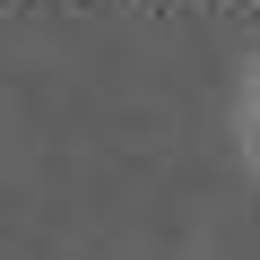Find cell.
Wrapping results in <instances>:
<instances>
[{
  "label": "cell",
  "instance_id": "cell-1",
  "mask_svg": "<svg viewBox=\"0 0 260 260\" xmlns=\"http://www.w3.org/2000/svg\"><path fill=\"white\" fill-rule=\"evenodd\" d=\"M234 148H243V165L260 174V61L243 70V95H234Z\"/></svg>",
  "mask_w": 260,
  "mask_h": 260
}]
</instances>
